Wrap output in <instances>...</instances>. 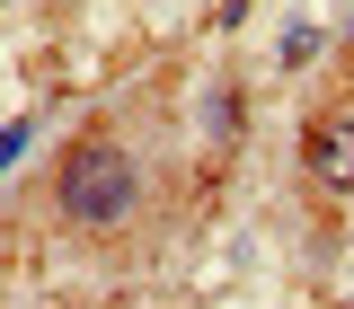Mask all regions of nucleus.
Masks as SVG:
<instances>
[{
  "label": "nucleus",
  "instance_id": "1",
  "mask_svg": "<svg viewBox=\"0 0 354 309\" xmlns=\"http://www.w3.org/2000/svg\"><path fill=\"white\" fill-rule=\"evenodd\" d=\"M53 203L71 230H124L133 203H142V168L115 132H80L62 150V177H53Z\"/></svg>",
  "mask_w": 354,
  "mask_h": 309
},
{
  "label": "nucleus",
  "instance_id": "2",
  "mask_svg": "<svg viewBox=\"0 0 354 309\" xmlns=\"http://www.w3.org/2000/svg\"><path fill=\"white\" fill-rule=\"evenodd\" d=\"M301 168L328 186V195H354V115H310L301 132Z\"/></svg>",
  "mask_w": 354,
  "mask_h": 309
},
{
  "label": "nucleus",
  "instance_id": "3",
  "mask_svg": "<svg viewBox=\"0 0 354 309\" xmlns=\"http://www.w3.org/2000/svg\"><path fill=\"white\" fill-rule=\"evenodd\" d=\"M27 141H36V124H27V115H18V124H0V168H9V159H18Z\"/></svg>",
  "mask_w": 354,
  "mask_h": 309
}]
</instances>
